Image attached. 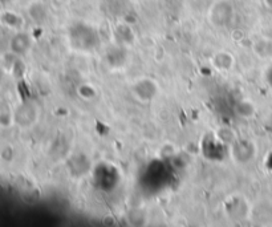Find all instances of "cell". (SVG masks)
<instances>
[{
	"label": "cell",
	"mask_w": 272,
	"mask_h": 227,
	"mask_svg": "<svg viewBox=\"0 0 272 227\" xmlns=\"http://www.w3.org/2000/svg\"><path fill=\"white\" fill-rule=\"evenodd\" d=\"M11 49L14 53H24L28 49L30 40L24 35H16L11 40Z\"/></svg>",
	"instance_id": "cell-1"
}]
</instances>
